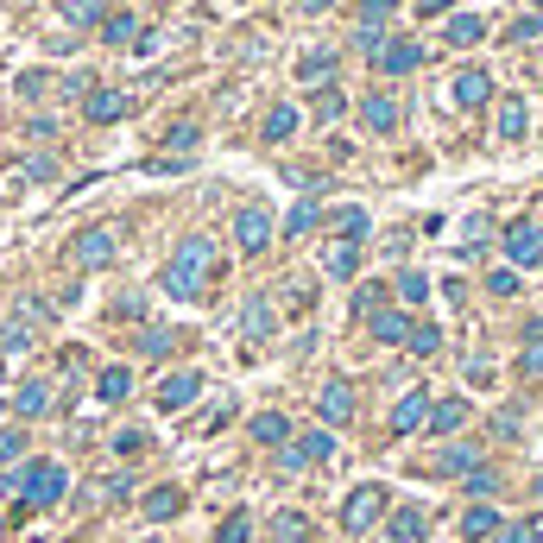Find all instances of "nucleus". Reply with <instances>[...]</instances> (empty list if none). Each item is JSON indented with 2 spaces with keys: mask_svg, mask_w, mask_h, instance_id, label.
I'll return each mask as SVG.
<instances>
[{
  "mask_svg": "<svg viewBox=\"0 0 543 543\" xmlns=\"http://www.w3.org/2000/svg\"><path fill=\"white\" fill-rule=\"evenodd\" d=\"M234 241H241V253H266V241H272L266 202H247V209L234 215Z\"/></svg>",
  "mask_w": 543,
  "mask_h": 543,
  "instance_id": "39448f33",
  "label": "nucleus"
},
{
  "mask_svg": "<svg viewBox=\"0 0 543 543\" xmlns=\"http://www.w3.org/2000/svg\"><path fill=\"white\" fill-rule=\"evenodd\" d=\"M322 266H329V278H354V272H360V247H354V241H335V247L322 253Z\"/></svg>",
  "mask_w": 543,
  "mask_h": 543,
  "instance_id": "a211bd4d",
  "label": "nucleus"
},
{
  "mask_svg": "<svg viewBox=\"0 0 543 543\" xmlns=\"http://www.w3.org/2000/svg\"><path fill=\"white\" fill-rule=\"evenodd\" d=\"M64 19L70 25H95L102 19V0H64Z\"/></svg>",
  "mask_w": 543,
  "mask_h": 543,
  "instance_id": "c9c22d12",
  "label": "nucleus"
},
{
  "mask_svg": "<svg viewBox=\"0 0 543 543\" xmlns=\"http://www.w3.org/2000/svg\"><path fill=\"white\" fill-rule=\"evenodd\" d=\"M410 354H423V360H429V354H436V348H442V329H436V322H410V341H405Z\"/></svg>",
  "mask_w": 543,
  "mask_h": 543,
  "instance_id": "473e14b6",
  "label": "nucleus"
},
{
  "mask_svg": "<svg viewBox=\"0 0 543 543\" xmlns=\"http://www.w3.org/2000/svg\"><path fill=\"white\" fill-rule=\"evenodd\" d=\"M354 316H380V284H360L354 291Z\"/></svg>",
  "mask_w": 543,
  "mask_h": 543,
  "instance_id": "37998d69",
  "label": "nucleus"
},
{
  "mask_svg": "<svg viewBox=\"0 0 543 543\" xmlns=\"http://www.w3.org/2000/svg\"><path fill=\"white\" fill-rule=\"evenodd\" d=\"M373 335H380V341H410V316L405 310H380V316H373Z\"/></svg>",
  "mask_w": 543,
  "mask_h": 543,
  "instance_id": "cd10ccee",
  "label": "nucleus"
},
{
  "mask_svg": "<svg viewBox=\"0 0 543 543\" xmlns=\"http://www.w3.org/2000/svg\"><path fill=\"white\" fill-rule=\"evenodd\" d=\"M493 487H499V474H493V468H474V474H468V493H480V499H487Z\"/></svg>",
  "mask_w": 543,
  "mask_h": 543,
  "instance_id": "49530a36",
  "label": "nucleus"
},
{
  "mask_svg": "<svg viewBox=\"0 0 543 543\" xmlns=\"http://www.w3.org/2000/svg\"><path fill=\"white\" fill-rule=\"evenodd\" d=\"M196 121H177V127H171V133H164V145H171V152H190V145H196Z\"/></svg>",
  "mask_w": 543,
  "mask_h": 543,
  "instance_id": "ea45409f",
  "label": "nucleus"
},
{
  "mask_svg": "<svg viewBox=\"0 0 543 543\" xmlns=\"http://www.w3.org/2000/svg\"><path fill=\"white\" fill-rule=\"evenodd\" d=\"M297 6H303V13H322V6H329V0H297Z\"/></svg>",
  "mask_w": 543,
  "mask_h": 543,
  "instance_id": "864d4df0",
  "label": "nucleus"
},
{
  "mask_svg": "<svg viewBox=\"0 0 543 543\" xmlns=\"http://www.w3.org/2000/svg\"><path fill=\"white\" fill-rule=\"evenodd\" d=\"M538 493H543V480H538Z\"/></svg>",
  "mask_w": 543,
  "mask_h": 543,
  "instance_id": "bf43d9fd",
  "label": "nucleus"
},
{
  "mask_svg": "<svg viewBox=\"0 0 543 543\" xmlns=\"http://www.w3.org/2000/svg\"><path fill=\"white\" fill-rule=\"evenodd\" d=\"M436 468H442V474H474L480 461H474V449H468V442H455V449H442V461H436Z\"/></svg>",
  "mask_w": 543,
  "mask_h": 543,
  "instance_id": "72a5a7b5",
  "label": "nucleus"
},
{
  "mask_svg": "<svg viewBox=\"0 0 543 543\" xmlns=\"http://www.w3.org/2000/svg\"><path fill=\"white\" fill-rule=\"evenodd\" d=\"M0 531H6V518H0Z\"/></svg>",
  "mask_w": 543,
  "mask_h": 543,
  "instance_id": "6e6d98bb",
  "label": "nucleus"
},
{
  "mask_svg": "<svg viewBox=\"0 0 543 543\" xmlns=\"http://www.w3.org/2000/svg\"><path fill=\"white\" fill-rule=\"evenodd\" d=\"M297 121H303V114H297L291 102H278V108L266 114V139H272V145H284V139L297 133Z\"/></svg>",
  "mask_w": 543,
  "mask_h": 543,
  "instance_id": "a878e982",
  "label": "nucleus"
},
{
  "mask_svg": "<svg viewBox=\"0 0 543 543\" xmlns=\"http://www.w3.org/2000/svg\"><path fill=\"white\" fill-rule=\"evenodd\" d=\"M127 392H133V373H127V367H108V373L95 380V399H102V405H121Z\"/></svg>",
  "mask_w": 543,
  "mask_h": 543,
  "instance_id": "5701e85b",
  "label": "nucleus"
},
{
  "mask_svg": "<svg viewBox=\"0 0 543 543\" xmlns=\"http://www.w3.org/2000/svg\"><path fill=\"white\" fill-rule=\"evenodd\" d=\"M83 114H89L95 127H114V121L133 114V95H121V89H89V95H83Z\"/></svg>",
  "mask_w": 543,
  "mask_h": 543,
  "instance_id": "423d86ee",
  "label": "nucleus"
},
{
  "mask_svg": "<svg viewBox=\"0 0 543 543\" xmlns=\"http://www.w3.org/2000/svg\"><path fill=\"white\" fill-rule=\"evenodd\" d=\"M177 512H183V493H177V487H152V493H145V518H152V525H164V518H177Z\"/></svg>",
  "mask_w": 543,
  "mask_h": 543,
  "instance_id": "f3484780",
  "label": "nucleus"
},
{
  "mask_svg": "<svg viewBox=\"0 0 543 543\" xmlns=\"http://www.w3.org/2000/svg\"><path fill=\"white\" fill-rule=\"evenodd\" d=\"M25 455V436L19 429H0V461H19Z\"/></svg>",
  "mask_w": 543,
  "mask_h": 543,
  "instance_id": "de8ad7c7",
  "label": "nucleus"
},
{
  "mask_svg": "<svg viewBox=\"0 0 543 543\" xmlns=\"http://www.w3.org/2000/svg\"><path fill=\"white\" fill-rule=\"evenodd\" d=\"M316 114H322V121H335V114H341V95H335V89H322V95H316Z\"/></svg>",
  "mask_w": 543,
  "mask_h": 543,
  "instance_id": "3c124183",
  "label": "nucleus"
},
{
  "mask_svg": "<svg viewBox=\"0 0 543 543\" xmlns=\"http://www.w3.org/2000/svg\"><path fill=\"white\" fill-rule=\"evenodd\" d=\"M506 253H512V266H543V228L538 222L506 228Z\"/></svg>",
  "mask_w": 543,
  "mask_h": 543,
  "instance_id": "0eeeda50",
  "label": "nucleus"
},
{
  "mask_svg": "<svg viewBox=\"0 0 543 543\" xmlns=\"http://www.w3.org/2000/svg\"><path fill=\"white\" fill-rule=\"evenodd\" d=\"M468 423V399H442V405H429V429L436 436H449V429H461Z\"/></svg>",
  "mask_w": 543,
  "mask_h": 543,
  "instance_id": "aec40b11",
  "label": "nucleus"
},
{
  "mask_svg": "<svg viewBox=\"0 0 543 543\" xmlns=\"http://www.w3.org/2000/svg\"><path fill=\"white\" fill-rule=\"evenodd\" d=\"M102 38H108V44H139V19H133V13H108Z\"/></svg>",
  "mask_w": 543,
  "mask_h": 543,
  "instance_id": "7c9ffc66",
  "label": "nucleus"
},
{
  "mask_svg": "<svg viewBox=\"0 0 543 543\" xmlns=\"http://www.w3.org/2000/svg\"><path fill=\"white\" fill-rule=\"evenodd\" d=\"M44 410H51V386L44 380H25L19 386V417H44Z\"/></svg>",
  "mask_w": 543,
  "mask_h": 543,
  "instance_id": "c85d7f7f",
  "label": "nucleus"
},
{
  "mask_svg": "<svg viewBox=\"0 0 543 543\" xmlns=\"http://www.w3.org/2000/svg\"><path fill=\"white\" fill-rule=\"evenodd\" d=\"M493 102V76L487 70H461L455 76V108H487Z\"/></svg>",
  "mask_w": 543,
  "mask_h": 543,
  "instance_id": "9b49d317",
  "label": "nucleus"
},
{
  "mask_svg": "<svg viewBox=\"0 0 543 543\" xmlns=\"http://www.w3.org/2000/svg\"><path fill=\"white\" fill-rule=\"evenodd\" d=\"M386 531H392L399 543H417L429 525H423V512H417V506H405V512H392V525H386Z\"/></svg>",
  "mask_w": 543,
  "mask_h": 543,
  "instance_id": "c756f323",
  "label": "nucleus"
},
{
  "mask_svg": "<svg viewBox=\"0 0 543 543\" xmlns=\"http://www.w3.org/2000/svg\"><path fill=\"white\" fill-rule=\"evenodd\" d=\"M19 493H25V512H44L70 493V474L57 461H32V468H19Z\"/></svg>",
  "mask_w": 543,
  "mask_h": 543,
  "instance_id": "f03ea898",
  "label": "nucleus"
},
{
  "mask_svg": "<svg viewBox=\"0 0 543 543\" xmlns=\"http://www.w3.org/2000/svg\"><path fill=\"white\" fill-rule=\"evenodd\" d=\"M360 121H367L373 133H392V127H399V102H392V95H367V102H360Z\"/></svg>",
  "mask_w": 543,
  "mask_h": 543,
  "instance_id": "4468645a",
  "label": "nucleus"
},
{
  "mask_svg": "<svg viewBox=\"0 0 543 543\" xmlns=\"http://www.w3.org/2000/svg\"><path fill=\"white\" fill-rule=\"evenodd\" d=\"M417 6H423V13H442V6H449V0H417Z\"/></svg>",
  "mask_w": 543,
  "mask_h": 543,
  "instance_id": "5fc2aeb1",
  "label": "nucleus"
},
{
  "mask_svg": "<svg viewBox=\"0 0 543 543\" xmlns=\"http://www.w3.org/2000/svg\"><path fill=\"white\" fill-rule=\"evenodd\" d=\"M487 291H493V297H518V272H493Z\"/></svg>",
  "mask_w": 543,
  "mask_h": 543,
  "instance_id": "a18cd8bd",
  "label": "nucleus"
},
{
  "mask_svg": "<svg viewBox=\"0 0 543 543\" xmlns=\"http://www.w3.org/2000/svg\"><path fill=\"white\" fill-rule=\"evenodd\" d=\"M32 316H38V303H19V316H13V322H6V335H0V348H6V354H19V348L32 341Z\"/></svg>",
  "mask_w": 543,
  "mask_h": 543,
  "instance_id": "4be33fe9",
  "label": "nucleus"
},
{
  "mask_svg": "<svg viewBox=\"0 0 543 543\" xmlns=\"http://www.w3.org/2000/svg\"><path fill=\"white\" fill-rule=\"evenodd\" d=\"M196 392H202V380H196V373H171V380L158 386V405H164V410H183Z\"/></svg>",
  "mask_w": 543,
  "mask_h": 543,
  "instance_id": "ddd939ff",
  "label": "nucleus"
},
{
  "mask_svg": "<svg viewBox=\"0 0 543 543\" xmlns=\"http://www.w3.org/2000/svg\"><path fill=\"white\" fill-rule=\"evenodd\" d=\"M423 423H429V399H423V392H405V399L392 405V429L410 436V429H423Z\"/></svg>",
  "mask_w": 543,
  "mask_h": 543,
  "instance_id": "f8f14e48",
  "label": "nucleus"
},
{
  "mask_svg": "<svg viewBox=\"0 0 543 543\" xmlns=\"http://www.w3.org/2000/svg\"><path fill=\"white\" fill-rule=\"evenodd\" d=\"M247 538H253V518H247V512H228L222 531H215V543H247Z\"/></svg>",
  "mask_w": 543,
  "mask_h": 543,
  "instance_id": "f704fd0d",
  "label": "nucleus"
},
{
  "mask_svg": "<svg viewBox=\"0 0 543 543\" xmlns=\"http://www.w3.org/2000/svg\"><path fill=\"white\" fill-rule=\"evenodd\" d=\"M316 222H322L316 196H297V202H291V215H284V234H291V241H303V234L316 228Z\"/></svg>",
  "mask_w": 543,
  "mask_h": 543,
  "instance_id": "dca6fc26",
  "label": "nucleus"
},
{
  "mask_svg": "<svg viewBox=\"0 0 543 543\" xmlns=\"http://www.w3.org/2000/svg\"><path fill=\"white\" fill-rule=\"evenodd\" d=\"M499 543H538V525H506Z\"/></svg>",
  "mask_w": 543,
  "mask_h": 543,
  "instance_id": "8fccbe9b",
  "label": "nucleus"
},
{
  "mask_svg": "<svg viewBox=\"0 0 543 543\" xmlns=\"http://www.w3.org/2000/svg\"><path fill=\"white\" fill-rule=\"evenodd\" d=\"M209 266H215V247L196 234V241H183L177 253H171V266H164V297H177V303H196L202 297V284H209Z\"/></svg>",
  "mask_w": 543,
  "mask_h": 543,
  "instance_id": "f257e3e1",
  "label": "nucleus"
},
{
  "mask_svg": "<svg viewBox=\"0 0 543 543\" xmlns=\"http://www.w3.org/2000/svg\"><path fill=\"white\" fill-rule=\"evenodd\" d=\"M316 410H322V423H348V417H354V386H348V380H329L322 399H316Z\"/></svg>",
  "mask_w": 543,
  "mask_h": 543,
  "instance_id": "9d476101",
  "label": "nucleus"
},
{
  "mask_svg": "<svg viewBox=\"0 0 543 543\" xmlns=\"http://www.w3.org/2000/svg\"><path fill=\"white\" fill-rule=\"evenodd\" d=\"M329 222H335V228H341V241H354V247H360V241H367V228H373V222H367V209H360V202H348V209H335V215H329Z\"/></svg>",
  "mask_w": 543,
  "mask_h": 543,
  "instance_id": "412c9836",
  "label": "nucleus"
},
{
  "mask_svg": "<svg viewBox=\"0 0 543 543\" xmlns=\"http://www.w3.org/2000/svg\"><path fill=\"white\" fill-rule=\"evenodd\" d=\"M139 449H145V429H121L114 436V455H139Z\"/></svg>",
  "mask_w": 543,
  "mask_h": 543,
  "instance_id": "09e8293b",
  "label": "nucleus"
},
{
  "mask_svg": "<svg viewBox=\"0 0 543 543\" xmlns=\"http://www.w3.org/2000/svg\"><path fill=\"white\" fill-rule=\"evenodd\" d=\"M139 348H145V360L171 354V329H145V335H139Z\"/></svg>",
  "mask_w": 543,
  "mask_h": 543,
  "instance_id": "a19ab883",
  "label": "nucleus"
},
{
  "mask_svg": "<svg viewBox=\"0 0 543 543\" xmlns=\"http://www.w3.org/2000/svg\"><path fill=\"white\" fill-rule=\"evenodd\" d=\"M538 32H543V19H518V25H512V44H531Z\"/></svg>",
  "mask_w": 543,
  "mask_h": 543,
  "instance_id": "603ef678",
  "label": "nucleus"
},
{
  "mask_svg": "<svg viewBox=\"0 0 543 543\" xmlns=\"http://www.w3.org/2000/svg\"><path fill=\"white\" fill-rule=\"evenodd\" d=\"M253 436H260V442H284V436H291V417H284V410H260V417H253Z\"/></svg>",
  "mask_w": 543,
  "mask_h": 543,
  "instance_id": "2f4dec72",
  "label": "nucleus"
},
{
  "mask_svg": "<svg viewBox=\"0 0 543 543\" xmlns=\"http://www.w3.org/2000/svg\"><path fill=\"white\" fill-rule=\"evenodd\" d=\"M297 76H303L310 89H329V83H335V51H310V57L297 64Z\"/></svg>",
  "mask_w": 543,
  "mask_h": 543,
  "instance_id": "2eb2a0df",
  "label": "nucleus"
},
{
  "mask_svg": "<svg viewBox=\"0 0 543 543\" xmlns=\"http://www.w3.org/2000/svg\"><path fill=\"white\" fill-rule=\"evenodd\" d=\"M329 455H335V436H329V429H310L303 442H291V449L278 455V468L297 474V468H316V461H329Z\"/></svg>",
  "mask_w": 543,
  "mask_h": 543,
  "instance_id": "20e7f679",
  "label": "nucleus"
},
{
  "mask_svg": "<svg viewBox=\"0 0 543 543\" xmlns=\"http://www.w3.org/2000/svg\"><path fill=\"white\" fill-rule=\"evenodd\" d=\"M373 64H380L386 76H405V70H417V64H423V44H417V38H386Z\"/></svg>",
  "mask_w": 543,
  "mask_h": 543,
  "instance_id": "6e6552de",
  "label": "nucleus"
},
{
  "mask_svg": "<svg viewBox=\"0 0 543 543\" xmlns=\"http://www.w3.org/2000/svg\"><path fill=\"white\" fill-rule=\"evenodd\" d=\"M380 512H386V487H354V493H348V506H341V531H348V538H360V531H373V525H380Z\"/></svg>",
  "mask_w": 543,
  "mask_h": 543,
  "instance_id": "7ed1b4c3",
  "label": "nucleus"
},
{
  "mask_svg": "<svg viewBox=\"0 0 543 543\" xmlns=\"http://www.w3.org/2000/svg\"><path fill=\"white\" fill-rule=\"evenodd\" d=\"M272 543H303V518H297V512H278V525H272Z\"/></svg>",
  "mask_w": 543,
  "mask_h": 543,
  "instance_id": "4c0bfd02",
  "label": "nucleus"
},
{
  "mask_svg": "<svg viewBox=\"0 0 543 543\" xmlns=\"http://www.w3.org/2000/svg\"><path fill=\"white\" fill-rule=\"evenodd\" d=\"M399 0H360V25H386Z\"/></svg>",
  "mask_w": 543,
  "mask_h": 543,
  "instance_id": "79ce46f5",
  "label": "nucleus"
},
{
  "mask_svg": "<svg viewBox=\"0 0 543 543\" xmlns=\"http://www.w3.org/2000/svg\"><path fill=\"white\" fill-rule=\"evenodd\" d=\"M525 127H531L525 102H518V95H512V102H499V139H525Z\"/></svg>",
  "mask_w": 543,
  "mask_h": 543,
  "instance_id": "bb28decb",
  "label": "nucleus"
},
{
  "mask_svg": "<svg viewBox=\"0 0 543 543\" xmlns=\"http://www.w3.org/2000/svg\"><path fill=\"white\" fill-rule=\"evenodd\" d=\"M0 410H6V399H0Z\"/></svg>",
  "mask_w": 543,
  "mask_h": 543,
  "instance_id": "4d7b16f0",
  "label": "nucleus"
},
{
  "mask_svg": "<svg viewBox=\"0 0 543 543\" xmlns=\"http://www.w3.org/2000/svg\"><path fill=\"white\" fill-rule=\"evenodd\" d=\"M493 531H499V512H493V506H468V518H461V538L480 543V538H493Z\"/></svg>",
  "mask_w": 543,
  "mask_h": 543,
  "instance_id": "b1692460",
  "label": "nucleus"
},
{
  "mask_svg": "<svg viewBox=\"0 0 543 543\" xmlns=\"http://www.w3.org/2000/svg\"><path fill=\"white\" fill-rule=\"evenodd\" d=\"M399 297H405V303H423V297H429V278H423V272H399Z\"/></svg>",
  "mask_w": 543,
  "mask_h": 543,
  "instance_id": "e433bc0d",
  "label": "nucleus"
},
{
  "mask_svg": "<svg viewBox=\"0 0 543 543\" xmlns=\"http://www.w3.org/2000/svg\"><path fill=\"white\" fill-rule=\"evenodd\" d=\"M518 373L525 380H543V335H531V348L518 354Z\"/></svg>",
  "mask_w": 543,
  "mask_h": 543,
  "instance_id": "58836bf2",
  "label": "nucleus"
},
{
  "mask_svg": "<svg viewBox=\"0 0 543 543\" xmlns=\"http://www.w3.org/2000/svg\"><path fill=\"white\" fill-rule=\"evenodd\" d=\"M70 260H76V266H108V260H114V234H102V228L76 234V241H70Z\"/></svg>",
  "mask_w": 543,
  "mask_h": 543,
  "instance_id": "1a4fd4ad",
  "label": "nucleus"
},
{
  "mask_svg": "<svg viewBox=\"0 0 543 543\" xmlns=\"http://www.w3.org/2000/svg\"><path fill=\"white\" fill-rule=\"evenodd\" d=\"M480 38H487V19L480 13H455L449 19V44H480Z\"/></svg>",
  "mask_w": 543,
  "mask_h": 543,
  "instance_id": "393cba45",
  "label": "nucleus"
},
{
  "mask_svg": "<svg viewBox=\"0 0 543 543\" xmlns=\"http://www.w3.org/2000/svg\"><path fill=\"white\" fill-rule=\"evenodd\" d=\"M531 6H543V0H531Z\"/></svg>",
  "mask_w": 543,
  "mask_h": 543,
  "instance_id": "13d9d810",
  "label": "nucleus"
},
{
  "mask_svg": "<svg viewBox=\"0 0 543 543\" xmlns=\"http://www.w3.org/2000/svg\"><path fill=\"white\" fill-rule=\"evenodd\" d=\"M241 335H253V341H266V335H272V303H266V297H247V310H241Z\"/></svg>",
  "mask_w": 543,
  "mask_h": 543,
  "instance_id": "6ab92c4d",
  "label": "nucleus"
},
{
  "mask_svg": "<svg viewBox=\"0 0 543 543\" xmlns=\"http://www.w3.org/2000/svg\"><path fill=\"white\" fill-rule=\"evenodd\" d=\"M51 171H57V164H51V158H25V164H19V177H25V183H44V177H51Z\"/></svg>",
  "mask_w": 543,
  "mask_h": 543,
  "instance_id": "c03bdc74",
  "label": "nucleus"
}]
</instances>
